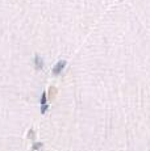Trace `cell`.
I'll return each instance as SVG.
<instances>
[{"label": "cell", "mask_w": 150, "mask_h": 151, "mask_svg": "<svg viewBox=\"0 0 150 151\" xmlns=\"http://www.w3.org/2000/svg\"><path fill=\"white\" fill-rule=\"evenodd\" d=\"M66 67V60H59L58 63H57L56 66H54V68H53V74L54 75H58L61 74V72L63 71V68Z\"/></svg>", "instance_id": "obj_1"}, {"label": "cell", "mask_w": 150, "mask_h": 151, "mask_svg": "<svg viewBox=\"0 0 150 151\" xmlns=\"http://www.w3.org/2000/svg\"><path fill=\"white\" fill-rule=\"evenodd\" d=\"M48 108H49V104H48V99H46V92H44L41 96V113L42 114L46 113Z\"/></svg>", "instance_id": "obj_2"}, {"label": "cell", "mask_w": 150, "mask_h": 151, "mask_svg": "<svg viewBox=\"0 0 150 151\" xmlns=\"http://www.w3.org/2000/svg\"><path fill=\"white\" fill-rule=\"evenodd\" d=\"M34 67L37 70H42L44 68V60H42L41 57H38V55H36L34 57Z\"/></svg>", "instance_id": "obj_3"}, {"label": "cell", "mask_w": 150, "mask_h": 151, "mask_svg": "<svg viewBox=\"0 0 150 151\" xmlns=\"http://www.w3.org/2000/svg\"><path fill=\"white\" fill-rule=\"evenodd\" d=\"M41 146H42V143H40V142H38V143H36V145H34L33 150H34V151H37L38 149H41Z\"/></svg>", "instance_id": "obj_4"}]
</instances>
